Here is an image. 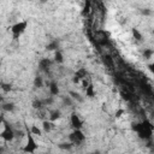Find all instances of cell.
I'll return each mask as SVG.
<instances>
[{"mask_svg":"<svg viewBox=\"0 0 154 154\" xmlns=\"http://www.w3.org/2000/svg\"><path fill=\"white\" fill-rule=\"evenodd\" d=\"M131 128H132L134 131H136V132L138 134V137H140V138L146 140V141L152 140L154 125H153L148 119H144L143 122H141V123H138V124H132Z\"/></svg>","mask_w":154,"mask_h":154,"instance_id":"1","label":"cell"},{"mask_svg":"<svg viewBox=\"0 0 154 154\" xmlns=\"http://www.w3.org/2000/svg\"><path fill=\"white\" fill-rule=\"evenodd\" d=\"M36 149H37V143H36V141L34 140L32 132H31V131L29 130V128L26 126V144L24 146L23 152H24V153H29V154H34Z\"/></svg>","mask_w":154,"mask_h":154,"instance_id":"2","label":"cell"},{"mask_svg":"<svg viewBox=\"0 0 154 154\" xmlns=\"http://www.w3.org/2000/svg\"><path fill=\"white\" fill-rule=\"evenodd\" d=\"M28 26V22L26 20H22V22H18L16 24H13L11 26V31H12V35H13V38L17 40L26 29Z\"/></svg>","mask_w":154,"mask_h":154,"instance_id":"3","label":"cell"},{"mask_svg":"<svg viewBox=\"0 0 154 154\" xmlns=\"http://www.w3.org/2000/svg\"><path fill=\"white\" fill-rule=\"evenodd\" d=\"M69 138H70L71 143H73V144H79V143H82V142L85 140V136H84V134H83L81 130H73V132L70 134Z\"/></svg>","mask_w":154,"mask_h":154,"instance_id":"4","label":"cell"},{"mask_svg":"<svg viewBox=\"0 0 154 154\" xmlns=\"http://www.w3.org/2000/svg\"><path fill=\"white\" fill-rule=\"evenodd\" d=\"M1 137H2V140H5L6 142L12 141L13 137H14V131H13L12 128H11L8 124H6V123H5V129H4L2 132H1Z\"/></svg>","mask_w":154,"mask_h":154,"instance_id":"5","label":"cell"},{"mask_svg":"<svg viewBox=\"0 0 154 154\" xmlns=\"http://www.w3.org/2000/svg\"><path fill=\"white\" fill-rule=\"evenodd\" d=\"M70 122H71V125L73 126V129H75V130H81V129H82V126H83V122L81 120L79 116H78L76 112H72V113H71Z\"/></svg>","mask_w":154,"mask_h":154,"instance_id":"6","label":"cell"},{"mask_svg":"<svg viewBox=\"0 0 154 154\" xmlns=\"http://www.w3.org/2000/svg\"><path fill=\"white\" fill-rule=\"evenodd\" d=\"M51 65H52V60L48 59V58H42V59L38 61V67H40L42 71H46V72H48Z\"/></svg>","mask_w":154,"mask_h":154,"instance_id":"7","label":"cell"},{"mask_svg":"<svg viewBox=\"0 0 154 154\" xmlns=\"http://www.w3.org/2000/svg\"><path fill=\"white\" fill-rule=\"evenodd\" d=\"M87 75H88V71H87L84 67H79V69H78V70L75 72L73 77L78 78V79L81 81V79H84V78H87Z\"/></svg>","mask_w":154,"mask_h":154,"instance_id":"8","label":"cell"},{"mask_svg":"<svg viewBox=\"0 0 154 154\" xmlns=\"http://www.w3.org/2000/svg\"><path fill=\"white\" fill-rule=\"evenodd\" d=\"M48 87H49L51 95L55 96V95H58V94H59V88H58V84H57L55 82H51V83L48 84Z\"/></svg>","mask_w":154,"mask_h":154,"instance_id":"9","label":"cell"},{"mask_svg":"<svg viewBox=\"0 0 154 154\" xmlns=\"http://www.w3.org/2000/svg\"><path fill=\"white\" fill-rule=\"evenodd\" d=\"M47 51H58V48H59V41L58 40H53V41H51L48 45H47Z\"/></svg>","mask_w":154,"mask_h":154,"instance_id":"10","label":"cell"},{"mask_svg":"<svg viewBox=\"0 0 154 154\" xmlns=\"http://www.w3.org/2000/svg\"><path fill=\"white\" fill-rule=\"evenodd\" d=\"M60 117H61V112H60L59 109H55V111H53V112L51 113L49 122H55V120H58Z\"/></svg>","mask_w":154,"mask_h":154,"instance_id":"11","label":"cell"},{"mask_svg":"<svg viewBox=\"0 0 154 154\" xmlns=\"http://www.w3.org/2000/svg\"><path fill=\"white\" fill-rule=\"evenodd\" d=\"M54 60L58 63V64H61L64 61V57H63V53L61 51H55V54H54Z\"/></svg>","mask_w":154,"mask_h":154,"instance_id":"12","label":"cell"},{"mask_svg":"<svg viewBox=\"0 0 154 154\" xmlns=\"http://www.w3.org/2000/svg\"><path fill=\"white\" fill-rule=\"evenodd\" d=\"M131 32H132V36H134L137 41H142V40H143V38H142V34L140 32V30H138V29L132 28V29H131Z\"/></svg>","mask_w":154,"mask_h":154,"instance_id":"13","label":"cell"},{"mask_svg":"<svg viewBox=\"0 0 154 154\" xmlns=\"http://www.w3.org/2000/svg\"><path fill=\"white\" fill-rule=\"evenodd\" d=\"M90 6H91V2L90 1H85V4H84V7H83V10H82V16H87L89 12H90Z\"/></svg>","mask_w":154,"mask_h":154,"instance_id":"14","label":"cell"},{"mask_svg":"<svg viewBox=\"0 0 154 154\" xmlns=\"http://www.w3.org/2000/svg\"><path fill=\"white\" fill-rule=\"evenodd\" d=\"M85 94H87V96H88V97H94V96H95L94 87H93V84H91V83H90V84H89V87L85 89Z\"/></svg>","mask_w":154,"mask_h":154,"instance_id":"15","label":"cell"},{"mask_svg":"<svg viewBox=\"0 0 154 154\" xmlns=\"http://www.w3.org/2000/svg\"><path fill=\"white\" fill-rule=\"evenodd\" d=\"M153 54H154V49H152V48H147L143 51V58L144 59H150Z\"/></svg>","mask_w":154,"mask_h":154,"instance_id":"16","label":"cell"},{"mask_svg":"<svg viewBox=\"0 0 154 154\" xmlns=\"http://www.w3.org/2000/svg\"><path fill=\"white\" fill-rule=\"evenodd\" d=\"M70 97H72L73 100L78 101V102H83V97L78 93H76V91H70Z\"/></svg>","mask_w":154,"mask_h":154,"instance_id":"17","label":"cell"},{"mask_svg":"<svg viewBox=\"0 0 154 154\" xmlns=\"http://www.w3.org/2000/svg\"><path fill=\"white\" fill-rule=\"evenodd\" d=\"M72 146H73V143H67V142H64V143H59L58 144V147L60 148V149H63V150H69V149H71L72 148Z\"/></svg>","mask_w":154,"mask_h":154,"instance_id":"18","label":"cell"},{"mask_svg":"<svg viewBox=\"0 0 154 154\" xmlns=\"http://www.w3.org/2000/svg\"><path fill=\"white\" fill-rule=\"evenodd\" d=\"M34 85H35L36 88H41V87L43 85V79H42V77L36 76L35 79H34Z\"/></svg>","mask_w":154,"mask_h":154,"instance_id":"19","label":"cell"},{"mask_svg":"<svg viewBox=\"0 0 154 154\" xmlns=\"http://www.w3.org/2000/svg\"><path fill=\"white\" fill-rule=\"evenodd\" d=\"M43 106H45L43 100H35V101L32 102V107H34L35 109H41Z\"/></svg>","mask_w":154,"mask_h":154,"instance_id":"20","label":"cell"},{"mask_svg":"<svg viewBox=\"0 0 154 154\" xmlns=\"http://www.w3.org/2000/svg\"><path fill=\"white\" fill-rule=\"evenodd\" d=\"M42 125H43V130H45L46 132H49V131L52 130V123H51V122H47V120H43V123H42Z\"/></svg>","mask_w":154,"mask_h":154,"instance_id":"21","label":"cell"},{"mask_svg":"<svg viewBox=\"0 0 154 154\" xmlns=\"http://www.w3.org/2000/svg\"><path fill=\"white\" fill-rule=\"evenodd\" d=\"M2 108H4L5 111L12 112V111L14 109V105H13L12 102H10V103H4V105H2Z\"/></svg>","mask_w":154,"mask_h":154,"instance_id":"22","label":"cell"},{"mask_svg":"<svg viewBox=\"0 0 154 154\" xmlns=\"http://www.w3.org/2000/svg\"><path fill=\"white\" fill-rule=\"evenodd\" d=\"M30 131L32 132V135H37V136H40V135L42 134V132H41V130H40L36 125H32V126H31V129H30Z\"/></svg>","mask_w":154,"mask_h":154,"instance_id":"23","label":"cell"},{"mask_svg":"<svg viewBox=\"0 0 154 154\" xmlns=\"http://www.w3.org/2000/svg\"><path fill=\"white\" fill-rule=\"evenodd\" d=\"M1 89H2L4 91H10L12 88H11V85H10V84H6V83H1Z\"/></svg>","mask_w":154,"mask_h":154,"instance_id":"24","label":"cell"},{"mask_svg":"<svg viewBox=\"0 0 154 154\" xmlns=\"http://www.w3.org/2000/svg\"><path fill=\"white\" fill-rule=\"evenodd\" d=\"M64 103L65 105H69V106H72V100L70 99V96H64Z\"/></svg>","mask_w":154,"mask_h":154,"instance_id":"25","label":"cell"},{"mask_svg":"<svg viewBox=\"0 0 154 154\" xmlns=\"http://www.w3.org/2000/svg\"><path fill=\"white\" fill-rule=\"evenodd\" d=\"M120 95H122V97H123L124 100H126V101H129V100L131 99V97H130V94H129V93H126V91H125V93H124V91H122V93H120Z\"/></svg>","mask_w":154,"mask_h":154,"instance_id":"26","label":"cell"},{"mask_svg":"<svg viewBox=\"0 0 154 154\" xmlns=\"http://www.w3.org/2000/svg\"><path fill=\"white\" fill-rule=\"evenodd\" d=\"M53 101H54L53 97H48V99H45V100H43V103H45V105H52Z\"/></svg>","mask_w":154,"mask_h":154,"instance_id":"27","label":"cell"},{"mask_svg":"<svg viewBox=\"0 0 154 154\" xmlns=\"http://www.w3.org/2000/svg\"><path fill=\"white\" fill-rule=\"evenodd\" d=\"M141 13H142L143 16H149L152 12H150L149 8H143V10H141Z\"/></svg>","mask_w":154,"mask_h":154,"instance_id":"28","label":"cell"},{"mask_svg":"<svg viewBox=\"0 0 154 154\" xmlns=\"http://www.w3.org/2000/svg\"><path fill=\"white\" fill-rule=\"evenodd\" d=\"M89 84H90V82H89L87 78H84V79H83V82H82V85H83V88H84V89H87V88L89 87Z\"/></svg>","mask_w":154,"mask_h":154,"instance_id":"29","label":"cell"},{"mask_svg":"<svg viewBox=\"0 0 154 154\" xmlns=\"http://www.w3.org/2000/svg\"><path fill=\"white\" fill-rule=\"evenodd\" d=\"M103 60H105V63H107L108 65H113V61H112L111 57H108V55H107V57H105V59H103Z\"/></svg>","mask_w":154,"mask_h":154,"instance_id":"30","label":"cell"},{"mask_svg":"<svg viewBox=\"0 0 154 154\" xmlns=\"http://www.w3.org/2000/svg\"><path fill=\"white\" fill-rule=\"evenodd\" d=\"M123 113H124V109H118V111L116 112V117H117V118H119Z\"/></svg>","mask_w":154,"mask_h":154,"instance_id":"31","label":"cell"},{"mask_svg":"<svg viewBox=\"0 0 154 154\" xmlns=\"http://www.w3.org/2000/svg\"><path fill=\"white\" fill-rule=\"evenodd\" d=\"M148 69H149V71H150V72L154 75V63L149 64V65H148Z\"/></svg>","mask_w":154,"mask_h":154,"instance_id":"32","label":"cell"},{"mask_svg":"<svg viewBox=\"0 0 154 154\" xmlns=\"http://www.w3.org/2000/svg\"><path fill=\"white\" fill-rule=\"evenodd\" d=\"M90 154H101L100 152H93V153H90Z\"/></svg>","mask_w":154,"mask_h":154,"instance_id":"33","label":"cell"}]
</instances>
